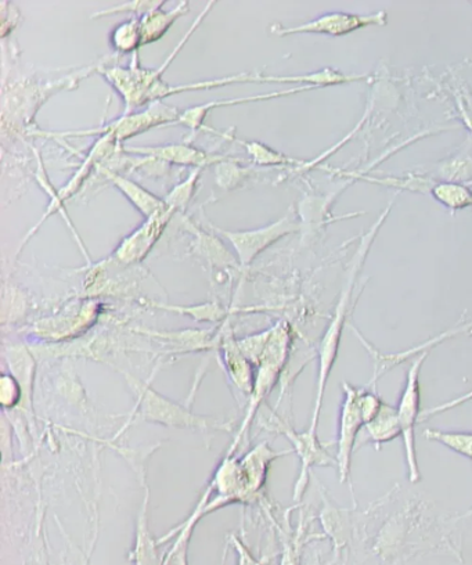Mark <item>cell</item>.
I'll list each match as a JSON object with an SVG mask.
<instances>
[{"label":"cell","instance_id":"cell-1","mask_svg":"<svg viewBox=\"0 0 472 565\" xmlns=\"http://www.w3.org/2000/svg\"><path fill=\"white\" fill-rule=\"evenodd\" d=\"M393 205L394 203L388 204L387 209H385L382 214H379L376 224H374L371 227V231H368L366 235L362 237L360 247H357L356 253L354 254V258L351 260L350 274L348 277H346L343 291H341L339 303H336L334 317L331 319L328 330H325L322 342H320L317 401H314L312 423L311 427H309V430L313 433H317L318 430V423L320 409H322L325 384L329 382L331 369H333L336 360V353H339L341 335H343L345 320L348 318L351 297L352 291H354L356 276L360 275L362 266L365 264L367 254L371 252L373 246L374 238H376L378 231L382 230L385 221H387Z\"/></svg>","mask_w":472,"mask_h":565},{"label":"cell","instance_id":"cell-2","mask_svg":"<svg viewBox=\"0 0 472 565\" xmlns=\"http://www.w3.org/2000/svg\"><path fill=\"white\" fill-rule=\"evenodd\" d=\"M128 382L132 390L137 391L138 409L144 422L161 424L167 427L190 428L201 431H229L230 423L222 422L218 418L195 415L187 407L165 398L149 385L140 383L127 374Z\"/></svg>","mask_w":472,"mask_h":565},{"label":"cell","instance_id":"cell-3","mask_svg":"<svg viewBox=\"0 0 472 565\" xmlns=\"http://www.w3.org/2000/svg\"><path fill=\"white\" fill-rule=\"evenodd\" d=\"M430 351L419 353L414 358L406 376L404 391H401L398 416L401 428V438H404L406 465H408L409 480L411 483L420 482L421 472L419 460H417L416 449V423L420 420L421 411V391L420 372L422 363L426 362Z\"/></svg>","mask_w":472,"mask_h":565},{"label":"cell","instance_id":"cell-4","mask_svg":"<svg viewBox=\"0 0 472 565\" xmlns=\"http://www.w3.org/2000/svg\"><path fill=\"white\" fill-rule=\"evenodd\" d=\"M387 24L388 13L385 10L371 14L334 12L319 15V18L307 21V23L292 26L276 23L270 25L269 31L276 36L314 34L335 38L354 34V32L367 29V26H384Z\"/></svg>","mask_w":472,"mask_h":565},{"label":"cell","instance_id":"cell-5","mask_svg":"<svg viewBox=\"0 0 472 565\" xmlns=\"http://www.w3.org/2000/svg\"><path fill=\"white\" fill-rule=\"evenodd\" d=\"M344 399L341 405L339 441H336V470L340 482L350 480L352 452H354L357 436L365 428L366 422L362 412L363 388L354 387L348 383L343 384Z\"/></svg>","mask_w":472,"mask_h":565},{"label":"cell","instance_id":"cell-6","mask_svg":"<svg viewBox=\"0 0 472 565\" xmlns=\"http://www.w3.org/2000/svg\"><path fill=\"white\" fill-rule=\"evenodd\" d=\"M181 114L176 107L167 106L162 102H155L148 110L122 116L116 119V121L106 125L105 128L68 132V136L101 134L103 136H111L117 141H124L133 138V136L148 132V130L153 128L175 125Z\"/></svg>","mask_w":472,"mask_h":565},{"label":"cell","instance_id":"cell-7","mask_svg":"<svg viewBox=\"0 0 472 565\" xmlns=\"http://www.w3.org/2000/svg\"><path fill=\"white\" fill-rule=\"evenodd\" d=\"M216 231L232 243L243 268H248V266L253 264V260L257 258L260 253H264L266 248L273 246L275 243L291 235V233L300 231V224H298L294 215L290 212V214L275 222V224L260 227V230L246 232Z\"/></svg>","mask_w":472,"mask_h":565},{"label":"cell","instance_id":"cell-8","mask_svg":"<svg viewBox=\"0 0 472 565\" xmlns=\"http://www.w3.org/2000/svg\"><path fill=\"white\" fill-rule=\"evenodd\" d=\"M173 212L175 210L168 205L164 211L146 220L143 226H140L132 235L125 238L116 252L119 263L132 264L146 258V255L151 252V248L159 241L167 225L170 224Z\"/></svg>","mask_w":472,"mask_h":565},{"label":"cell","instance_id":"cell-9","mask_svg":"<svg viewBox=\"0 0 472 565\" xmlns=\"http://www.w3.org/2000/svg\"><path fill=\"white\" fill-rule=\"evenodd\" d=\"M279 431L290 439L292 445H294L296 452L301 458V472L294 488V501H301L308 487L309 469L313 466H336V461L325 452L322 444L319 443L317 433L311 430L296 433L286 424H281Z\"/></svg>","mask_w":472,"mask_h":565},{"label":"cell","instance_id":"cell-10","mask_svg":"<svg viewBox=\"0 0 472 565\" xmlns=\"http://www.w3.org/2000/svg\"><path fill=\"white\" fill-rule=\"evenodd\" d=\"M127 153L149 157L167 164L204 168L211 164L230 160L227 157H218L205 153V151L193 148L187 143H175L165 146H150V148H127Z\"/></svg>","mask_w":472,"mask_h":565},{"label":"cell","instance_id":"cell-11","mask_svg":"<svg viewBox=\"0 0 472 565\" xmlns=\"http://www.w3.org/2000/svg\"><path fill=\"white\" fill-rule=\"evenodd\" d=\"M314 88H311V86H297L294 89H287V90H280V92H272V94H266V95H258V96H249V97H242V99H229V100H216V102H210L204 103V105L194 106L187 108V110H184L181 114V117H179L175 125H183V127L190 128L195 132V130H201V132H205V130H211V132H214L215 135L221 136V138H225L230 141H235L236 138L233 135L225 134V132H216L213 128L204 127V119L207 118L208 114L215 108L221 107H229V106H237V105H244V103H251V102H259V100H270L275 99V97H283V96H290L296 94H301V92L307 90H313Z\"/></svg>","mask_w":472,"mask_h":565},{"label":"cell","instance_id":"cell-12","mask_svg":"<svg viewBox=\"0 0 472 565\" xmlns=\"http://www.w3.org/2000/svg\"><path fill=\"white\" fill-rule=\"evenodd\" d=\"M99 171L119 190V192L124 193L125 198L132 203L135 209H137L146 220L151 218V216L167 209L168 204L164 199L157 198V195L151 194L137 182L129 181V179L118 175V173L107 167L99 168Z\"/></svg>","mask_w":472,"mask_h":565},{"label":"cell","instance_id":"cell-13","mask_svg":"<svg viewBox=\"0 0 472 565\" xmlns=\"http://www.w3.org/2000/svg\"><path fill=\"white\" fill-rule=\"evenodd\" d=\"M189 9L190 4L182 2L176 8L168 10V12L157 9L154 12L146 14L144 18L140 19V24H142V46L160 41L170 31L173 23L189 12Z\"/></svg>","mask_w":472,"mask_h":565},{"label":"cell","instance_id":"cell-14","mask_svg":"<svg viewBox=\"0 0 472 565\" xmlns=\"http://www.w3.org/2000/svg\"><path fill=\"white\" fill-rule=\"evenodd\" d=\"M368 439L376 445L377 449L384 444L394 441L401 437V428L398 416V407L384 402L378 415L365 426Z\"/></svg>","mask_w":472,"mask_h":565},{"label":"cell","instance_id":"cell-15","mask_svg":"<svg viewBox=\"0 0 472 565\" xmlns=\"http://www.w3.org/2000/svg\"><path fill=\"white\" fill-rule=\"evenodd\" d=\"M148 504L149 491H146L144 502L138 519L137 543H135L132 552L135 565H160L155 551V541L149 532Z\"/></svg>","mask_w":472,"mask_h":565},{"label":"cell","instance_id":"cell-16","mask_svg":"<svg viewBox=\"0 0 472 565\" xmlns=\"http://www.w3.org/2000/svg\"><path fill=\"white\" fill-rule=\"evenodd\" d=\"M430 195L437 203L452 212L472 206V190L465 183L437 181L433 183Z\"/></svg>","mask_w":472,"mask_h":565},{"label":"cell","instance_id":"cell-17","mask_svg":"<svg viewBox=\"0 0 472 565\" xmlns=\"http://www.w3.org/2000/svg\"><path fill=\"white\" fill-rule=\"evenodd\" d=\"M437 181L464 183L472 179V154L470 151L461 150L460 153L443 160L433 168L432 172L426 173Z\"/></svg>","mask_w":472,"mask_h":565},{"label":"cell","instance_id":"cell-18","mask_svg":"<svg viewBox=\"0 0 472 565\" xmlns=\"http://www.w3.org/2000/svg\"><path fill=\"white\" fill-rule=\"evenodd\" d=\"M236 143H240L247 150L255 166L258 167H296L297 170L305 164V161L291 159V157L280 153V151L269 148L257 140L236 139Z\"/></svg>","mask_w":472,"mask_h":565},{"label":"cell","instance_id":"cell-19","mask_svg":"<svg viewBox=\"0 0 472 565\" xmlns=\"http://www.w3.org/2000/svg\"><path fill=\"white\" fill-rule=\"evenodd\" d=\"M224 352L227 367H229L235 383L242 390H246L247 393H251L254 388L251 367H249L247 358L243 355L240 348H238L237 341L233 342L232 340H225Z\"/></svg>","mask_w":472,"mask_h":565},{"label":"cell","instance_id":"cell-20","mask_svg":"<svg viewBox=\"0 0 472 565\" xmlns=\"http://www.w3.org/2000/svg\"><path fill=\"white\" fill-rule=\"evenodd\" d=\"M140 19L132 18L112 30L110 42L118 53L137 52L142 46V24Z\"/></svg>","mask_w":472,"mask_h":565},{"label":"cell","instance_id":"cell-21","mask_svg":"<svg viewBox=\"0 0 472 565\" xmlns=\"http://www.w3.org/2000/svg\"><path fill=\"white\" fill-rule=\"evenodd\" d=\"M425 438L443 445L444 448L463 456L472 461V433L443 431L437 428H427Z\"/></svg>","mask_w":472,"mask_h":565},{"label":"cell","instance_id":"cell-22","mask_svg":"<svg viewBox=\"0 0 472 565\" xmlns=\"http://www.w3.org/2000/svg\"><path fill=\"white\" fill-rule=\"evenodd\" d=\"M471 333L472 334V320L470 322L463 323L461 326H454V328L443 331V333L433 337V339H430L426 342H422L419 347L410 348V350L405 352L395 353V355H390V360H393L394 365H399V363L405 362L406 360H409V358H415L416 353L419 355V353L425 351H431V348L433 345H437L438 342H442L448 339H453L455 335Z\"/></svg>","mask_w":472,"mask_h":565},{"label":"cell","instance_id":"cell-23","mask_svg":"<svg viewBox=\"0 0 472 565\" xmlns=\"http://www.w3.org/2000/svg\"><path fill=\"white\" fill-rule=\"evenodd\" d=\"M154 307L167 309V311L179 312L183 315H190L197 322H218V320L224 319L226 311L224 308H221L218 303H203V306L195 307H170V306H159V303H154Z\"/></svg>","mask_w":472,"mask_h":565},{"label":"cell","instance_id":"cell-24","mask_svg":"<svg viewBox=\"0 0 472 565\" xmlns=\"http://www.w3.org/2000/svg\"><path fill=\"white\" fill-rule=\"evenodd\" d=\"M165 7V2H128L116 4V7L99 10L92 14V19L107 18V15L133 13L135 18H144L146 14L154 12L157 9Z\"/></svg>","mask_w":472,"mask_h":565},{"label":"cell","instance_id":"cell-25","mask_svg":"<svg viewBox=\"0 0 472 565\" xmlns=\"http://www.w3.org/2000/svg\"><path fill=\"white\" fill-rule=\"evenodd\" d=\"M201 175V170L194 171L186 182L179 184L172 190L170 194L164 199L165 203L173 210L184 209L187 205L190 199L193 198L195 190H197V182Z\"/></svg>","mask_w":472,"mask_h":565},{"label":"cell","instance_id":"cell-26","mask_svg":"<svg viewBox=\"0 0 472 565\" xmlns=\"http://www.w3.org/2000/svg\"><path fill=\"white\" fill-rule=\"evenodd\" d=\"M21 395L24 394L19 380L13 374H3L2 382H0V399H2L4 409L18 405L21 401Z\"/></svg>","mask_w":472,"mask_h":565},{"label":"cell","instance_id":"cell-27","mask_svg":"<svg viewBox=\"0 0 472 565\" xmlns=\"http://www.w3.org/2000/svg\"><path fill=\"white\" fill-rule=\"evenodd\" d=\"M472 4V3H471Z\"/></svg>","mask_w":472,"mask_h":565}]
</instances>
